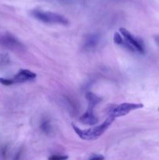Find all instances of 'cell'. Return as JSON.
<instances>
[{
  "label": "cell",
  "mask_w": 159,
  "mask_h": 160,
  "mask_svg": "<svg viewBox=\"0 0 159 160\" xmlns=\"http://www.w3.org/2000/svg\"><path fill=\"white\" fill-rule=\"evenodd\" d=\"M68 159L67 156H52L51 157H49V159Z\"/></svg>",
  "instance_id": "obj_12"
},
{
  "label": "cell",
  "mask_w": 159,
  "mask_h": 160,
  "mask_svg": "<svg viewBox=\"0 0 159 160\" xmlns=\"http://www.w3.org/2000/svg\"><path fill=\"white\" fill-rule=\"evenodd\" d=\"M120 34L123 37V38L128 42L130 45H132L136 49L137 53H143L144 52V46L143 44L140 39L134 37L129 31H128L126 28H121L119 29Z\"/></svg>",
  "instance_id": "obj_5"
},
{
  "label": "cell",
  "mask_w": 159,
  "mask_h": 160,
  "mask_svg": "<svg viewBox=\"0 0 159 160\" xmlns=\"http://www.w3.org/2000/svg\"><path fill=\"white\" fill-rule=\"evenodd\" d=\"M90 159L94 160V159H104V157L101 156H98V155H93L90 157Z\"/></svg>",
  "instance_id": "obj_13"
},
{
  "label": "cell",
  "mask_w": 159,
  "mask_h": 160,
  "mask_svg": "<svg viewBox=\"0 0 159 160\" xmlns=\"http://www.w3.org/2000/svg\"><path fill=\"white\" fill-rule=\"evenodd\" d=\"M101 37L98 33H92L87 34L83 42V48L85 51L90 52L96 49L97 47L99 45Z\"/></svg>",
  "instance_id": "obj_6"
},
{
  "label": "cell",
  "mask_w": 159,
  "mask_h": 160,
  "mask_svg": "<svg viewBox=\"0 0 159 160\" xmlns=\"http://www.w3.org/2000/svg\"><path fill=\"white\" fill-rule=\"evenodd\" d=\"M143 106L141 103H132V102H124L118 106H113L108 110V116L116 118V117H123L127 115L132 111L143 108Z\"/></svg>",
  "instance_id": "obj_3"
},
{
  "label": "cell",
  "mask_w": 159,
  "mask_h": 160,
  "mask_svg": "<svg viewBox=\"0 0 159 160\" xmlns=\"http://www.w3.org/2000/svg\"><path fill=\"white\" fill-rule=\"evenodd\" d=\"M114 120H115L114 117L108 116V117L102 123H101L98 126L89 128V129L81 130L74 124H72V127H73V131L81 139L86 141H92L96 140L98 138L101 137L107 131L108 128L112 125Z\"/></svg>",
  "instance_id": "obj_1"
},
{
  "label": "cell",
  "mask_w": 159,
  "mask_h": 160,
  "mask_svg": "<svg viewBox=\"0 0 159 160\" xmlns=\"http://www.w3.org/2000/svg\"><path fill=\"white\" fill-rule=\"evenodd\" d=\"M31 15L39 21L49 24H58L66 26L69 24V20L61 14L53 12L41 10V9H32Z\"/></svg>",
  "instance_id": "obj_2"
},
{
  "label": "cell",
  "mask_w": 159,
  "mask_h": 160,
  "mask_svg": "<svg viewBox=\"0 0 159 160\" xmlns=\"http://www.w3.org/2000/svg\"><path fill=\"white\" fill-rule=\"evenodd\" d=\"M85 96L87 102H88V109H90V110H94L95 106L99 104L101 101V98L98 97V95L94 94L93 92H87Z\"/></svg>",
  "instance_id": "obj_9"
},
{
  "label": "cell",
  "mask_w": 159,
  "mask_h": 160,
  "mask_svg": "<svg viewBox=\"0 0 159 160\" xmlns=\"http://www.w3.org/2000/svg\"><path fill=\"white\" fill-rule=\"evenodd\" d=\"M155 41H156V42L157 43V45H159V36H157V37L155 38Z\"/></svg>",
  "instance_id": "obj_15"
},
{
  "label": "cell",
  "mask_w": 159,
  "mask_h": 160,
  "mask_svg": "<svg viewBox=\"0 0 159 160\" xmlns=\"http://www.w3.org/2000/svg\"><path fill=\"white\" fill-rule=\"evenodd\" d=\"M57 1L61 2H65V3H69L71 2V0H57Z\"/></svg>",
  "instance_id": "obj_14"
},
{
  "label": "cell",
  "mask_w": 159,
  "mask_h": 160,
  "mask_svg": "<svg viewBox=\"0 0 159 160\" xmlns=\"http://www.w3.org/2000/svg\"><path fill=\"white\" fill-rule=\"evenodd\" d=\"M80 122H82L84 124L87 125H94L98 123V120L96 117H95L94 113V110H90L87 109L86 112H84L80 118Z\"/></svg>",
  "instance_id": "obj_8"
},
{
  "label": "cell",
  "mask_w": 159,
  "mask_h": 160,
  "mask_svg": "<svg viewBox=\"0 0 159 160\" xmlns=\"http://www.w3.org/2000/svg\"><path fill=\"white\" fill-rule=\"evenodd\" d=\"M0 84L5 86H10L14 84L12 78H0Z\"/></svg>",
  "instance_id": "obj_11"
},
{
  "label": "cell",
  "mask_w": 159,
  "mask_h": 160,
  "mask_svg": "<svg viewBox=\"0 0 159 160\" xmlns=\"http://www.w3.org/2000/svg\"><path fill=\"white\" fill-rule=\"evenodd\" d=\"M37 78L35 73L29 70L22 69L19 70L18 73L12 78L14 84H20V83H26L28 81H34Z\"/></svg>",
  "instance_id": "obj_7"
},
{
  "label": "cell",
  "mask_w": 159,
  "mask_h": 160,
  "mask_svg": "<svg viewBox=\"0 0 159 160\" xmlns=\"http://www.w3.org/2000/svg\"><path fill=\"white\" fill-rule=\"evenodd\" d=\"M40 128L43 131V133L46 134H49L51 131V123H50L49 120L48 119H43L40 123Z\"/></svg>",
  "instance_id": "obj_10"
},
{
  "label": "cell",
  "mask_w": 159,
  "mask_h": 160,
  "mask_svg": "<svg viewBox=\"0 0 159 160\" xmlns=\"http://www.w3.org/2000/svg\"><path fill=\"white\" fill-rule=\"evenodd\" d=\"M0 45L15 52H23L25 48L23 44L10 34H5L0 36Z\"/></svg>",
  "instance_id": "obj_4"
}]
</instances>
